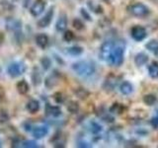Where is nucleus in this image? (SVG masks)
I'll return each mask as SVG.
<instances>
[{
    "label": "nucleus",
    "instance_id": "1",
    "mask_svg": "<svg viewBox=\"0 0 158 148\" xmlns=\"http://www.w3.org/2000/svg\"><path fill=\"white\" fill-rule=\"evenodd\" d=\"M71 69L76 75L82 78L90 77L96 71L95 64L91 60H79L74 62L71 65Z\"/></svg>",
    "mask_w": 158,
    "mask_h": 148
},
{
    "label": "nucleus",
    "instance_id": "2",
    "mask_svg": "<svg viewBox=\"0 0 158 148\" xmlns=\"http://www.w3.org/2000/svg\"><path fill=\"white\" fill-rule=\"evenodd\" d=\"M125 49H126L125 42H123V41L117 42L111 53V56L107 62L112 66L122 65L123 62V59H125Z\"/></svg>",
    "mask_w": 158,
    "mask_h": 148
},
{
    "label": "nucleus",
    "instance_id": "3",
    "mask_svg": "<svg viewBox=\"0 0 158 148\" xmlns=\"http://www.w3.org/2000/svg\"><path fill=\"white\" fill-rule=\"evenodd\" d=\"M26 70V65L21 61H14L9 64L7 68V73L10 77L17 78L21 76L22 74Z\"/></svg>",
    "mask_w": 158,
    "mask_h": 148
},
{
    "label": "nucleus",
    "instance_id": "4",
    "mask_svg": "<svg viewBox=\"0 0 158 148\" xmlns=\"http://www.w3.org/2000/svg\"><path fill=\"white\" fill-rule=\"evenodd\" d=\"M130 13L135 17H146L149 14V8H148L145 4L142 3H135L131 5L127 8Z\"/></svg>",
    "mask_w": 158,
    "mask_h": 148
},
{
    "label": "nucleus",
    "instance_id": "5",
    "mask_svg": "<svg viewBox=\"0 0 158 148\" xmlns=\"http://www.w3.org/2000/svg\"><path fill=\"white\" fill-rule=\"evenodd\" d=\"M116 42L114 41H106L102 43L100 47V51H99V57L103 61H108L109 58L111 56V53L115 47Z\"/></svg>",
    "mask_w": 158,
    "mask_h": 148
},
{
    "label": "nucleus",
    "instance_id": "6",
    "mask_svg": "<svg viewBox=\"0 0 158 148\" xmlns=\"http://www.w3.org/2000/svg\"><path fill=\"white\" fill-rule=\"evenodd\" d=\"M5 29L12 33L20 32V31H22V23L18 19L8 17L5 20Z\"/></svg>",
    "mask_w": 158,
    "mask_h": 148
},
{
    "label": "nucleus",
    "instance_id": "7",
    "mask_svg": "<svg viewBox=\"0 0 158 148\" xmlns=\"http://www.w3.org/2000/svg\"><path fill=\"white\" fill-rule=\"evenodd\" d=\"M131 38L135 39V41L141 42L147 37V32L144 27L137 25V26L132 27L131 31Z\"/></svg>",
    "mask_w": 158,
    "mask_h": 148
},
{
    "label": "nucleus",
    "instance_id": "8",
    "mask_svg": "<svg viewBox=\"0 0 158 148\" xmlns=\"http://www.w3.org/2000/svg\"><path fill=\"white\" fill-rule=\"evenodd\" d=\"M44 9H46V1L44 0H35V2L30 8V13L34 17H39Z\"/></svg>",
    "mask_w": 158,
    "mask_h": 148
},
{
    "label": "nucleus",
    "instance_id": "9",
    "mask_svg": "<svg viewBox=\"0 0 158 148\" xmlns=\"http://www.w3.org/2000/svg\"><path fill=\"white\" fill-rule=\"evenodd\" d=\"M53 14H54V10H53V7L52 6L48 10V12L44 15V16L39 20L37 25L38 27L40 28H47L48 27L49 25H51L52 21V18H53Z\"/></svg>",
    "mask_w": 158,
    "mask_h": 148
},
{
    "label": "nucleus",
    "instance_id": "10",
    "mask_svg": "<svg viewBox=\"0 0 158 148\" xmlns=\"http://www.w3.org/2000/svg\"><path fill=\"white\" fill-rule=\"evenodd\" d=\"M48 128L46 125L35 126L32 130V134L36 139H42V138L48 135Z\"/></svg>",
    "mask_w": 158,
    "mask_h": 148
},
{
    "label": "nucleus",
    "instance_id": "11",
    "mask_svg": "<svg viewBox=\"0 0 158 148\" xmlns=\"http://www.w3.org/2000/svg\"><path fill=\"white\" fill-rule=\"evenodd\" d=\"M67 15L62 12L60 13V15H59V17L57 19V21L56 23V31L58 32H64L67 28Z\"/></svg>",
    "mask_w": 158,
    "mask_h": 148
},
{
    "label": "nucleus",
    "instance_id": "12",
    "mask_svg": "<svg viewBox=\"0 0 158 148\" xmlns=\"http://www.w3.org/2000/svg\"><path fill=\"white\" fill-rule=\"evenodd\" d=\"M35 41H36L37 46L40 48H42V49L47 48L48 46V43H49V39H48V37L47 36L46 34H43V33L37 35L36 39H35Z\"/></svg>",
    "mask_w": 158,
    "mask_h": 148
},
{
    "label": "nucleus",
    "instance_id": "13",
    "mask_svg": "<svg viewBox=\"0 0 158 148\" xmlns=\"http://www.w3.org/2000/svg\"><path fill=\"white\" fill-rule=\"evenodd\" d=\"M44 112H46V115L49 117H57L61 115V110L58 106H52L51 104H47L46 109H44Z\"/></svg>",
    "mask_w": 158,
    "mask_h": 148
},
{
    "label": "nucleus",
    "instance_id": "14",
    "mask_svg": "<svg viewBox=\"0 0 158 148\" xmlns=\"http://www.w3.org/2000/svg\"><path fill=\"white\" fill-rule=\"evenodd\" d=\"M40 108H41L40 102L36 99H31L26 105V109L30 113H37L40 111Z\"/></svg>",
    "mask_w": 158,
    "mask_h": 148
},
{
    "label": "nucleus",
    "instance_id": "15",
    "mask_svg": "<svg viewBox=\"0 0 158 148\" xmlns=\"http://www.w3.org/2000/svg\"><path fill=\"white\" fill-rule=\"evenodd\" d=\"M120 92L123 94V95H131V94L133 92V86L131 82L128 81H123L120 85Z\"/></svg>",
    "mask_w": 158,
    "mask_h": 148
},
{
    "label": "nucleus",
    "instance_id": "16",
    "mask_svg": "<svg viewBox=\"0 0 158 148\" xmlns=\"http://www.w3.org/2000/svg\"><path fill=\"white\" fill-rule=\"evenodd\" d=\"M148 61V56L145 52H138L136 56H135V63L136 66H142L146 64Z\"/></svg>",
    "mask_w": 158,
    "mask_h": 148
},
{
    "label": "nucleus",
    "instance_id": "17",
    "mask_svg": "<svg viewBox=\"0 0 158 148\" xmlns=\"http://www.w3.org/2000/svg\"><path fill=\"white\" fill-rule=\"evenodd\" d=\"M58 82V78H57V75L56 74V71H54L52 75H49L46 78V81H44V86L48 89H52L53 88L54 86L56 85Z\"/></svg>",
    "mask_w": 158,
    "mask_h": 148
},
{
    "label": "nucleus",
    "instance_id": "18",
    "mask_svg": "<svg viewBox=\"0 0 158 148\" xmlns=\"http://www.w3.org/2000/svg\"><path fill=\"white\" fill-rule=\"evenodd\" d=\"M31 79H32V82L35 86H39L40 84L42 83V74H41V71L39 70L38 67H35L33 69Z\"/></svg>",
    "mask_w": 158,
    "mask_h": 148
},
{
    "label": "nucleus",
    "instance_id": "19",
    "mask_svg": "<svg viewBox=\"0 0 158 148\" xmlns=\"http://www.w3.org/2000/svg\"><path fill=\"white\" fill-rule=\"evenodd\" d=\"M16 89L19 94H21V95H25V94H27L29 92V89H30V86L29 84L26 80H20L17 85H16Z\"/></svg>",
    "mask_w": 158,
    "mask_h": 148
},
{
    "label": "nucleus",
    "instance_id": "20",
    "mask_svg": "<svg viewBox=\"0 0 158 148\" xmlns=\"http://www.w3.org/2000/svg\"><path fill=\"white\" fill-rule=\"evenodd\" d=\"M67 53L71 56H79L83 53V47L78 46H73L70 47H67L66 49Z\"/></svg>",
    "mask_w": 158,
    "mask_h": 148
},
{
    "label": "nucleus",
    "instance_id": "21",
    "mask_svg": "<svg viewBox=\"0 0 158 148\" xmlns=\"http://www.w3.org/2000/svg\"><path fill=\"white\" fill-rule=\"evenodd\" d=\"M148 74L153 79L158 78V62L153 61L149 66H148Z\"/></svg>",
    "mask_w": 158,
    "mask_h": 148
},
{
    "label": "nucleus",
    "instance_id": "22",
    "mask_svg": "<svg viewBox=\"0 0 158 148\" xmlns=\"http://www.w3.org/2000/svg\"><path fill=\"white\" fill-rule=\"evenodd\" d=\"M145 47L150 52L157 54V52H158V41H156V39H150V41L145 44Z\"/></svg>",
    "mask_w": 158,
    "mask_h": 148
},
{
    "label": "nucleus",
    "instance_id": "23",
    "mask_svg": "<svg viewBox=\"0 0 158 148\" xmlns=\"http://www.w3.org/2000/svg\"><path fill=\"white\" fill-rule=\"evenodd\" d=\"M156 102H157V98L153 94H147V95L143 97V103L146 106H153Z\"/></svg>",
    "mask_w": 158,
    "mask_h": 148
},
{
    "label": "nucleus",
    "instance_id": "24",
    "mask_svg": "<svg viewBox=\"0 0 158 148\" xmlns=\"http://www.w3.org/2000/svg\"><path fill=\"white\" fill-rule=\"evenodd\" d=\"M66 109H67V111H68L69 113H78V111H79V105H78V103L75 102V101H70V102H68V103H67Z\"/></svg>",
    "mask_w": 158,
    "mask_h": 148
},
{
    "label": "nucleus",
    "instance_id": "25",
    "mask_svg": "<svg viewBox=\"0 0 158 148\" xmlns=\"http://www.w3.org/2000/svg\"><path fill=\"white\" fill-rule=\"evenodd\" d=\"M74 93H75V95L78 97L82 99V100H84V99H86L89 95H90V93H89L85 88H77L75 89V91H74Z\"/></svg>",
    "mask_w": 158,
    "mask_h": 148
},
{
    "label": "nucleus",
    "instance_id": "26",
    "mask_svg": "<svg viewBox=\"0 0 158 148\" xmlns=\"http://www.w3.org/2000/svg\"><path fill=\"white\" fill-rule=\"evenodd\" d=\"M87 5H88L89 9L92 10L93 12H95V13H97V14H100V13L103 12V8L100 6V5L97 4V3H95L94 1H88Z\"/></svg>",
    "mask_w": 158,
    "mask_h": 148
},
{
    "label": "nucleus",
    "instance_id": "27",
    "mask_svg": "<svg viewBox=\"0 0 158 148\" xmlns=\"http://www.w3.org/2000/svg\"><path fill=\"white\" fill-rule=\"evenodd\" d=\"M52 59L48 56H43L41 58V65L44 68V70H48L52 67Z\"/></svg>",
    "mask_w": 158,
    "mask_h": 148
},
{
    "label": "nucleus",
    "instance_id": "28",
    "mask_svg": "<svg viewBox=\"0 0 158 148\" xmlns=\"http://www.w3.org/2000/svg\"><path fill=\"white\" fill-rule=\"evenodd\" d=\"M10 120V116H9V113L2 109V110H0V123L1 125H4V123L8 122Z\"/></svg>",
    "mask_w": 158,
    "mask_h": 148
},
{
    "label": "nucleus",
    "instance_id": "29",
    "mask_svg": "<svg viewBox=\"0 0 158 148\" xmlns=\"http://www.w3.org/2000/svg\"><path fill=\"white\" fill-rule=\"evenodd\" d=\"M123 111V107L121 105V104H114V105L111 107L110 109V113H122Z\"/></svg>",
    "mask_w": 158,
    "mask_h": 148
},
{
    "label": "nucleus",
    "instance_id": "30",
    "mask_svg": "<svg viewBox=\"0 0 158 148\" xmlns=\"http://www.w3.org/2000/svg\"><path fill=\"white\" fill-rule=\"evenodd\" d=\"M22 147H25V148H37L39 147L38 143L34 140H25V141H22Z\"/></svg>",
    "mask_w": 158,
    "mask_h": 148
},
{
    "label": "nucleus",
    "instance_id": "31",
    "mask_svg": "<svg viewBox=\"0 0 158 148\" xmlns=\"http://www.w3.org/2000/svg\"><path fill=\"white\" fill-rule=\"evenodd\" d=\"M90 130L93 133H99L102 131V126L96 121H91L90 125Z\"/></svg>",
    "mask_w": 158,
    "mask_h": 148
},
{
    "label": "nucleus",
    "instance_id": "32",
    "mask_svg": "<svg viewBox=\"0 0 158 148\" xmlns=\"http://www.w3.org/2000/svg\"><path fill=\"white\" fill-rule=\"evenodd\" d=\"M72 25H73L74 29L78 30V31H80V30H83V29H84V24H83V22L81 21L80 19H78V18H76V19H74V20H73Z\"/></svg>",
    "mask_w": 158,
    "mask_h": 148
},
{
    "label": "nucleus",
    "instance_id": "33",
    "mask_svg": "<svg viewBox=\"0 0 158 148\" xmlns=\"http://www.w3.org/2000/svg\"><path fill=\"white\" fill-rule=\"evenodd\" d=\"M73 39H74V34L71 31H69V30L64 31V33H63V39L64 41L69 43V42H71Z\"/></svg>",
    "mask_w": 158,
    "mask_h": 148
},
{
    "label": "nucleus",
    "instance_id": "34",
    "mask_svg": "<svg viewBox=\"0 0 158 148\" xmlns=\"http://www.w3.org/2000/svg\"><path fill=\"white\" fill-rule=\"evenodd\" d=\"M0 4H1V6L5 9V10H8V11H12L14 9V5L12 3H10L7 0H2V1H0Z\"/></svg>",
    "mask_w": 158,
    "mask_h": 148
},
{
    "label": "nucleus",
    "instance_id": "35",
    "mask_svg": "<svg viewBox=\"0 0 158 148\" xmlns=\"http://www.w3.org/2000/svg\"><path fill=\"white\" fill-rule=\"evenodd\" d=\"M53 98H54V100H56V102L57 104H61L64 102V100H65V98H64V95L62 93H56L53 95Z\"/></svg>",
    "mask_w": 158,
    "mask_h": 148
},
{
    "label": "nucleus",
    "instance_id": "36",
    "mask_svg": "<svg viewBox=\"0 0 158 148\" xmlns=\"http://www.w3.org/2000/svg\"><path fill=\"white\" fill-rule=\"evenodd\" d=\"M80 14H81V16L85 19V20H88V21H92V18L90 16V14H89L87 12V10L86 9H84V8H81L80 9Z\"/></svg>",
    "mask_w": 158,
    "mask_h": 148
},
{
    "label": "nucleus",
    "instance_id": "37",
    "mask_svg": "<svg viewBox=\"0 0 158 148\" xmlns=\"http://www.w3.org/2000/svg\"><path fill=\"white\" fill-rule=\"evenodd\" d=\"M150 125H151L153 127L158 128V117H153V118H152V120L150 121Z\"/></svg>",
    "mask_w": 158,
    "mask_h": 148
},
{
    "label": "nucleus",
    "instance_id": "38",
    "mask_svg": "<svg viewBox=\"0 0 158 148\" xmlns=\"http://www.w3.org/2000/svg\"><path fill=\"white\" fill-rule=\"evenodd\" d=\"M12 147H19V146H22V141H20V139H14L12 141Z\"/></svg>",
    "mask_w": 158,
    "mask_h": 148
},
{
    "label": "nucleus",
    "instance_id": "39",
    "mask_svg": "<svg viewBox=\"0 0 158 148\" xmlns=\"http://www.w3.org/2000/svg\"><path fill=\"white\" fill-rule=\"evenodd\" d=\"M78 146L79 147H89L90 145H89V143H87L85 141H81V142L78 143Z\"/></svg>",
    "mask_w": 158,
    "mask_h": 148
},
{
    "label": "nucleus",
    "instance_id": "40",
    "mask_svg": "<svg viewBox=\"0 0 158 148\" xmlns=\"http://www.w3.org/2000/svg\"><path fill=\"white\" fill-rule=\"evenodd\" d=\"M3 42H4V35L2 33H0V46L3 43Z\"/></svg>",
    "mask_w": 158,
    "mask_h": 148
},
{
    "label": "nucleus",
    "instance_id": "41",
    "mask_svg": "<svg viewBox=\"0 0 158 148\" xmlns=\"http://www.w3.org/2000/svg\"><path fill=\"white\" fill-rule=\"evenodd\" d=\"M2 146V144H1V142H0V147H1Z\"/></svg>",
    "mask_w": 158,
    "mask_h": 148
}]
</instances>
